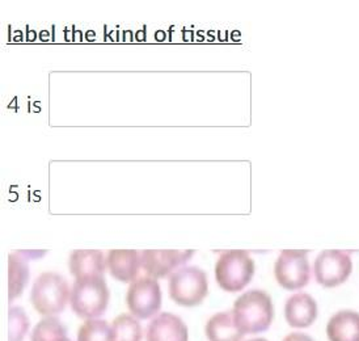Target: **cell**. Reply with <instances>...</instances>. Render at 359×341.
Wrapping results in <instances>:
<instances>
[{
  "mask_svg": "<svg viewBox=\"0 0 359 341\" xmlns=\"http://www.w3.org/2000/svg\"><path fill=\"white\" fill-rule=\"evenodd\" d=\"M205 332L209 341H241L245 336L233 321L232 312H219L211 316Z\"/></svg>",
  "mask_w": 359,
  "mask_h": 341,
  "instance_id": "9a60e30c",
  "label": "cell"
},
{
  "mask_svg": "<svg viewBox=\"0 0 359 341\" xmlns=\"http://www.w3.org/2000/svg\"><path fill=\"white\" fill-rule=\"evenodd\" d=\"M325 333L330 341H359V312L346 309L333 314Z\"/></svg>",
  "mask_w": 359,
  "mask_h": 341,
  "instance_id": "5bb4252c",
  "label": "cell"
},
{
  "mask_svg": "<svg viewBox=\"0 0 359 341\" xmlns=\"http://www.w3.org/2000/svg\"><path fill=\"white\" fill-rule=\"evenodd\" d=\"M29 330V319L21 307L10 309V341H22Z\"/></svg>",
  "mask_w": 359,
  "mask_h": 341,
  "instance_id": "ffe728a7",
  "label": "cell"
},
{
  "mask_svg": "<svg viewBox=\"0 0 359 341\" xmlns=\"http://www.w3.org/2000/svg\"><path fill=\"white\" fill-rule=\"evenodd\" d=\"M318 315V302L307 293L292 294L285 303V319L291 328H309L316 321Z\"/></svg>",
  "mask_w": 359,
  "mask_h": 341,
  "instance_id": "30bf717a",
  "label": "cell"
},
{
  "mask_svg": "<svg viewBox=\"0 0 359 341\" xmlns=\"http://www.w3.org/2000/svg\"><path fill=\"white\" fill-rule=\"evenodd\" d=\"M107 267L116 280L134 282L142 268V253L135 250H110Z\"/></svg>",
  "mask_w": 359,
  "mask_h": 341,
  "instance_id": "8fae6325",
  "label": "cell"
},
{
  "mask_svg": "<svg viewBox=\"0 0 359 341\" xmlns=\"http://www.w3.org/2000/svg\"><path fill=\"white\" fill-rule=\"evenodd\" d=\"M71 274L76 279L104 276L107 260L99 250H75L69 260Z\"/></svg>",
  "mask_w": 359,
  "mask_h": 341,
  "instance_id": "4fadbf2b",
  "label": "cell"
},
{
  "mask_svg": "<svg viewBox=\"0 0 359 341\" xmlns=\"http://www.w3.org/2000/svg\"><path fill=\"white\" fill-rule=\"evenodd\" d=\"M255 261L243 250L223 252L215 264V279L223 290L241 291L252 281Z\"/></svg>",
  "mask_w": 359,
  "mask_h": 341,
  "instance_id": "277c9868",
  "label": "cell"
},
{
  "mask_svg": "<svg viewBox=\"0 0 359 341\" xmlns=\"http://www.w3.org/2000/svg\"><path fill=\"white\" fill-rule=\"evenodd\" d=\"M29 281V267L21 252L11 253L8 258V288L10 301L19 298Z\"/></svg>",
  "mask_w": 359,
  "mask_h": 341,
  "instance_id": "2e32d148",
  "label": "cell"
},
{
  "mask_svg": "<svg viewBox=\"0 0 359 341\" xmlns=\"http://www.w3.org/2000/svg\"><path fill=\"white\" fill-rule=\"evenodd\" d=\"M110 293L104 276L76 279L71 290V307L81 319H96L107 312Z\"/></svg>",
  "mask_w": 359,
  "mask_h": 341,
  "instance_id": "7a4b0ae2",
  "label": "cell"
},
{
  "mask_svg": "<svg viewBox=\"0 0 359 341\" xmlns=\"http://www.w3.org/2000/svg\"><path fill=\"white\" fill-rule=\"evenodd\" d=\"M69 300H71L69 282L58 273L45 272L33 283L30 301L37 312L46 318L63 312Z\"/></svg>",
  "mask_w": 359,
  "mask_h": 341,
  "instance_id": "3957f363",
  "label": "cell"
},
{
  "mask_svg": "<svg viewBox=\"0 0 359 341\" xmlns=\"http://www.w3.org/2000/svg\"><path fill=\"white\" fill-rule=\"evenodd\" d=\"M353 272L350 253L341 250H325L320 252L313 262L315 280L323 288L333 289L349 280Z\"/></svg>",
  "mask_w": 359,
  "mask_h": 341,
  "instance_id": "52a82bcc",
  "label": "cell"
},
{
  "mask_svg": "<svg viewBox=\"0 0 359 341\" xmlns=\"http://www.w3.org/2000/svg\"><path fill=\"white\" fill-rule=\"evenodd\" d=\"M282 341H315L311 336L303 333V332H292L287 335Z\"/></svg>",
  "mask_w": 359,
  "mask_h": 341,
  "instance_id": "44dd1931",
  "label": "cell"
},
{
  "mask_svg": "<svg viewBox=\"0 0 359 341\" xmlns=\"http://www.w3.org/2000/svg\"><path fill=\"white\" fill-rule=\"evenodd\" d=\"M247 341H268L266 339H264V337H257V339H250V340Z\"/></svg>",
  "mask_w": 359,
  "mask_h": 341,
  "instance_id": "7402d4cb",
  "label": "cell"
},
{
  "mask_svg": "<svg viewBox=\"0 0 359 341\" xmlns=\"http://www.w3.org/2000/svg\"><path fill=\"white\" fill-rule=\"evenodd\" d=\"M78 341H116V335L108 321L90 319L81 324Z\"/></svg>",
  "mask_w": 359,
  "mask_h": 341,
  "instance_id": "ac0fdd59",
  "label": "cell"
},
{
  "mask_svg": "<svg viewBox=\"0 0 359 341\" xmlns=\"http://www.w3.org/2000/svg\"><path fill=\"white\" fill-rule=\"evenodd\" d=\"M116 341H140L143 337V331L140 321L129 314H122L117 316L111 324Z\"/></svg>",
  "mask_w": 359,
  "mask_h": 341,
  "instance_id": "d6986e66",
  "label": "cell"
},
{
  "mask_svg": "<svg viewBox=\"0 0 359 341\" xmlns=\"http://www.w3.org/2000/svg\"><path fill=\"white\" fill-rule=\"evenodd\" d=\"M126 302L135 318L150 319L161 307L159 282L149 276L137 279L129 286Z\"/></svg>",
  "mask_w": 359,
  "mask_h": 341,
  "instance_id": "ba28073f",
  "label": "cell"
},
{
  "mask_svg": "<svg viewBox=\"0 0 359 341\" xmlns=\"http://www.w3.org/2000/svg\"><path fill=\"white\" fill-rule=\"evenodd\" d=\"M32 341H71L67 337L66 327L60 319L48 316L34 327L32 332Z\"/></svg>",
  "mask_w": 359,
  "mask_h": 341,
  "instance_id": "e0dca14e",
  "label": "cell"
},
{
  "mask_svg": "<svg viewBox=\"0 0 359 341\" xmlns=\"http://www.w3.org/2000/svg\"><path fill=\"white\" fill-rule=\"evenodd\" d=\"M147 341H188V328L182 319L163 312L147 326Z\"/></svg>",
  "mask_w": 359,
  "mask_h": 341,
  "instance_id": "7c38bea8",
  "label": "cell"
},
{
  "mask_svg": "<svg viewBox=\"0 0 359 341\" xmlns=\"http://www.w3.org/2000/svg\"><path fill=\"white\" fill-rule=\"evenodd\" d=\"M232 315L244 333H259L269 330L274 319V306L266 291L252 289L235 301Z\"/></svg>",
  "mask_w": 359,
  "mask_h": 341,
  "instance_id": "6da1fadb",
  "label": "cell"
},
{
  "mask_svg": "<svg viewBox=\"0 0 359 341\" xmlns=\"http://www.w3.org/2000/svg\"><path fill=\"white\" fill-rule=\"evenodd\" d=\"M193 255V250H146L142 252V268L149 277L155 280L164 279L172 274L176 268L188 262Z\"/></svg>",
  "mask_w": 359,
  "mask_h": 341,
  "instance_id": "9c48e42d",
  "label": "cell"
},
{
  "mask_svg": "<svg viewBox=\"0 0 359 341\" xmlns=\"http://www.w3.org/2000/svg\"><path fill=\"white\" fill-rule=\"evenodd\" d=\"M170 295L180 306L194 307L206 298L208 274L198 267H182L170 276Z\"/></svg>",
  "mask_w": 359,
  "mask_h": 341,
  "instance_id": "5b68a950",
  "label": "cell"
},
{
  "mask_svg": "<svg viewBox=\"0 0 359 341\" xmlns=\"http://www.w3.org/2000/svg\"><path fill=\"white\" fill-rule=\"evenodd\" d=\"M274 276L286 290L295 291L306 288L311 279L309 251L283 250L274 264Z\"/></svg>",
  "mask_w": 359,
  "mask_h": 341,
  "instance_id": "8992f818",
  "label": "cell"
}]
</instances>
